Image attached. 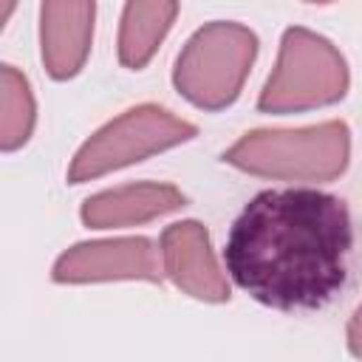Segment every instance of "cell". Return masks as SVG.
<instances>
[{
  "label": "cell",
  "instance_id": "8992f818",
  "mask_svg": "<svg viewBox=\"0 0 362 362\" xmlns=\"http://www.w3.org/2000/svg\"><path fill=\"white\" fill-rule=\"evenodd\" d=\"M57 283H105V280H164L161 246L150 238H107L76 243L54 263Z\"/></svg>",
  "mask_w": 362,
  "mask_h": 362
},
{
  "label": "cell",
  "instance_id": "30bf717a",
  "mask_svg": "<svg viewBox=\"0 0 362 362\" xmlns=\"http://www.w3.org/2000/svg\"><path fill=\"white\" fill-rule=\"evenodd\" d=\"M178 0H127L119 25V62L141 71L173 28Z\"/></svg>",
  "mask_w": 362,
  "mask_h": 362
},
{
  "label": "cell",
  "instance_id": "6da1fadb",
  "mask_svg": "<svg viewBox=\"0 0 362 362\" xmlns=\"http://www.w3.org/2000/svg\"><path fill=\"white\" fill-rule=\"evenodd\" d=\"M354 223L339 195L314 187L257 192L232 221L226 274L274 311L325 308L348 283Z\"/></svg>",
  "mask_w": 362,
  "mask_h": 362
},
{
  "label": "cell",
  "instance_id": "ba28073f",
  "mask_svg": "<svg viewBox=\"0 0 362 362\" xmlns=\"http://www.w3.org/2000/svg\"><path fill=\"white\" fill-rule=\"evenodd\" d=\"M96 0H42L40 51L51 79H71L82 71L93 42Z\"/></svg>",
  "mask_w": 362,
  "mask_h": 362
},
{
  "label": "cell",
  "instance_id": "9c48e42d",
  "mask_svg": "<svg viewBox=\"0 0 362 362\" xmlns=\"http://www.w3.org/2000/svg\"><path fill=\"white\" fill-rule=\"evenodd\" d=\"M184 204L187 198L178 187L158 181H139L85 198L79 215L82 223L90 229H116V226L147 223L158 215L181 209Z\"/></svg>",
  "mask_w": 362,
  "mask_h": 362
},
{
  "label": "cell",
  "instance_id": "7c38bea8",
  "mask_svg": "<svg viewBox=\"0 0 362 362\" xmlns=\"http://www.w3.org/2000/svg\"><path fill=\"white\" fill-rule=\"evenodd\" d=\"M348 351L354 356H362V305L354 311V317L348 322Z\"/></svg>",
  "mask_w": 362,
  "mask_h": 362
},
{
  "label": "cell",
  "instance_id": "8fae6325",
  "mask_svg": "<svg viewBox=\"0 0 362 362\" xmlns=\"http://www.w3.org/2000/svg\"><path fill=\"white\" fill-rule=\"evenodd\" d=\"M37 122V105L34 93L28 88V79L14 68H0V147L6 153L23 147L31 139Z\"/></svg>",
  "mask_w": 362,
  "mask_h": 362
},
{
  "label": "cell",
  "instance_id": "52a82bcc",
  "mask_svg": "<svg viewBox=\"0 0 362 362\" xmlns=\"http://www.w3.org/2000/svg\"><path fill=\"white\" fill-rule=\"evenodd\" d=\"M161 260L164 274L189 297L204 303H226L229 283L221 272L215 252L209 246V232L198 221L170 223L161 232Z\"/></svg>",
  "mask_w": 362,
  "mask_h": 362
},
{
  "label": "cell",
  "instance_id": "4fadbf2b",
  "mask_svg": "<svg viewBox=\"0 0 362 362\" xmlns=\"http://www.w3.org/2000/svg\"><path fill=\"white\" fill-rule=\"evenodd\" d=\"M305 3H331V0H305Z\"/></svg>",
  "mask_w": 362,
  "mask_h": 362
},
{
  "label": "cell",
  "instance_id": "3957f363",
  "mask_svg": "<svg viewBox=\"0 0 362 362\" xmlns=\"http://www.w3.org/2000/svg\"><path fill=\"white\" fill-rule=\"evenodd\" d=\"M257 57V37L252 28L215 20L201 25L181 48L173 85L201 110H223L238 96Z\"/></svg>",
  "mask_w": 362,
  "mask_h": 362
},
{
  "label": "cell",
  "instance_id": "277c9868",
  "mask_svg": "<svg viewBox=\"0 0 362 362\" xmlns=\"http://www.w3.org/2000/svg\"><path fill=\"white\" fill-rule=\"evenodd\" d=\"M351 76L339 48L308 31L286 28L280 40V54L274 71L269 74L257 107L263 113H300L311 107H325L348 93Z\"/></svg>",
  "mask_w": 362,
  "mask_h": 362
},
{
  "label": "cell",
  "instance_id": "7a4b0ae2",
  "mask_svg": "<svg viewBox=\"0 0 362 362\" xmlns=\"http://www.w3.org/2000/svg\"><path fill=\"white\" fill-rule=\"evenodd\" d=\"M351 158V130L345 122H322L297 130H252L240 136L223 161L263 178L334 181Z\"/></svg>",
  "mask_w": 362,
  "mask_h": 362
},
{
  "label": "cell",
  "instance_id": "5b68a950",
  "mask_svg": "<svg viewBox=\"0 0 362 362\" xmlns=\"http://www.w3.org/2000/svg\"><path fill=\"white\" fill-rule=\"evenodd\" d=\"M195 133V124L173 116L158 105H136L99 127L76 150L68 167V184H82L127 164L144 161L161 150L189 141Z\"/></svg>",
  "mask_w": 362,
  "mask_h": 362
}]
</instances>
